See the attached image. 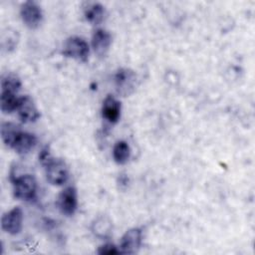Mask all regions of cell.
<instances>
[{"mask_svg":"<svg viewBox=\"0 0 255 255\" xmlns=\"http://www.w3.org/2000/svg\"><path fill=\"white\" fill-rule=\"evenodd\" d=\"M45 165L47 180L53 185L64 184L69 177V171L66 163L62 159H55L50 156H46L41 160Z\"/></svg>","mask_w":255,"mask_h":255,"instance_id":"cell-1","label":"cell"},{"mask_svg":"<svg viewBox=\"0 0 255 255\" xmlns=\"http://www.w3.org/2000/svg\"><path fill=\"white\" fill-rule=\"evenodd\" d=\"M90 48L88 43L81 37H70L66 40L62 54L75 60L86 62L89 58Z\"/></svg>","mask_w":255,"mask_h":255,"instance_id":"cell-2","label":"cell"},{"mask_svg":"<svg viewBox=\"0 0 255 255\" xmlns=\"http://www.w3.org/2000/svg\"><path fill=\"white\" fill-rule=\"evenodd\" d=\"M14 195L18 199L31 200L36 195L37 182L33 175L25 174L13 180Z\"/></svg>","mask_w":255,"mask_h":255,"instance_id":"cell-3","label":"cell"},{"mask_svg":"<svg viewBox=\"0 0 255 255\" xmlns=\"http://www.w3.org/2000/svg\"><path fill=\"white\" fill-rule=\"evenodd\" d=\"M115 85L118 94L127 97L129 96L135 90L136 75L128 68L120 69L115 76Z\"/></svg>","mask_w":255,"mask_h":255,"instance_id":"cell-4","label":"cell"},{"mask_svg":"<svg viewBox=\"0 0 255 255\" xmlns=\"http://www.w3.org/2000/svg\"><path fill=\"white\" fill-rule=\"evenodd\" d=\"M20 14L24 24L30 29H36L42 22V10L34 1L24 2L21 6Z\"/></svg>","mask_w":255,"mask_h":255,"instance_id":"cell-5","label":"cell"},{"mask_svg":"<svg viewBox=\"0 0 255 255\" xmlns=\"http://www.w3.org/2000/svg\"><path fill=\"white\" fill-rule=\"evenodd\" d=\"M23 211L19 207H14L6 212L1 218L2 229L12 235L18 234L22 230Z\"/></svg>","mask_w":255,"mask_h":255,"instance_id":"cell-6","label":"cell"},{"mask_svg":"<svg viewBox=\"0 0 255 255\" xmlns=\"http://www.w3.org/2000/svg\"><path fill=\"white\" fill-rule=\"evenodd\" d=\"M142 232L139 228H131L128 230L122 237L120 248L123 254H134L136 253L141 245Z\"/></svg>","mask_w":255,"mask_h":255,"instance_id":"cell-7","label":"cell"},{"mask_svg":"<svg viewBox=\"0 0 255 255\" xmlns=\"http://www.w3.org/2000/svg\"><path fill=\"white\" fill-rule=\"evenodd\" d=\"M16 111L18 113L20 120L23 123L35 122L40 118V113L34 101L29 96H24L19 98Z\"/></svg>","mask_w":255,"mask_h":255,"instance_id":"cell-8","label":"cell"},{"mask_svg":"<svg viewBox=\"0 0 255 255\" xmlns=\"http://www.w3.org/2000/svg\"><path fill=\"white\" fill-rule=\"evenodd\" d=\"M59 208L67 216L75 213L78 206V196L75 187L69 186L65 188L59 195Z\"/></svg>","mask_w":255,"mask_h":255,"instance_id":"cell-9","label":"cell"},{"mask_svg":"<svg viewBox=\"0 0 255 255\" xmlns=\"http://www.w3.org/2000/svg\"><path fill=\"white\" fill-rule=\"evenodd\" d=\"M111 44H112V36L108 31L104 29H98L95 31L92 38V46L94 48L95 53L98 56L100 57L106 56L110 50Z\"/></svg>","mask_w":255,"mask_h":255,"instance_id":"cell-10","label":"cell"},{"mask_svg":"<svg viewBox=\"0 0 255 255\" xmlns=\"http://www.w3.org/2000/svg\"><path fill=\"white\" fill-rule=\"evenodd\" d=\"M102 115L110 124H116L121 117V103L115 97L107 96L103 102Z\"/></svg>","mask_w":255,"mask_h":255,"instance_id":"cell-11","label":"cell"},{"mask_svg":"<svg viewBox=\"0 0 255 255\" xmlns=\"http://www.w3.org/2000/svg\"><path fill=\"white\" fill-rule=\"evenodd\" d=\"M37 139L34 134L20 130L11 147L19 154H26L34 148Z\"/></svg>","mask_w":255,"mask_h":255,"instance_id":"cell-12","label":"cell"},{"mask_svg":"<svg viewBox=\"0 0 255 255\" xmlns=\"http://www.w3.org/2000/svg\"><path fill=\"white\" fill-rule=\"evenodd\" d=\"M91 229L97 237L109 238L112 234V221L105 215L99 216L93 221Z\"/></svg>","mask_w":255,"mask_h":255,"instance_id":"cell-13","label":"cell"},{"mask_svg":"<svg viewBox=\"0 0 255 255\" xmlns=\"http://www.w3.org/2000/svg\"><path fill=\"white\" fill-rule=\"evenodd\" d=\"M104 13H105L104 6L97 2L89 3L84 8V15H85L86 20L94 25H97L102 22V20L104 18Z\"/></svg>","mask_w":255,"mask_h":255,"instance_id":"cell-14","label":"cell"},{"mask_svg":"<svg viewBox=\"0 0 255 255\" xmlns=\"http://www.w3.org/2000/svg\"><path fill=\"white\" fill-rule=\"evenodd\" d=\"M19 98L16 97L15 93L2 91L0 98V108L4 114H10L16 111L18 106Z\"/></svg>","mask_w":255,"mask_h":255,"instance_id":"cell-15","label":"cell"},{"mask_svg":"<svg viewBox=\"0 0 255 255\" xmlns=\"http://www.w3.org/2000/svg\"><path fill=\"white\" fill-rule=\"evenodd\" d=\"M130 155V149L128 144V142L124 140L118 141L113 149V156L117 163L119 164H125Z\"/></svg>","mask_w":255,"mask_h":255,"instance_id":"cell-16","label":"cell"},{"mask_svg":"<svg viewBox=\"0 0 255 255\" xmlns=\"http://www.w3.org/2000/svg\"><path fill=\"white\" fill-rule=\"evenodd\" d=\"M19 128L12 123H3L1 126V137L4 143L8 146H12L17 134L19 133Z\"/></svg>","mask_w":255,"mask_h":255,"instance_id":"cell-17","label":"cell"},{"mask_svg":"<svg viewBox=\"0 0 255 255\" xmlns=\"http://www.w3.org/2000/svg\"><path fill=\"white\" fill-rule=\"evenodd\" d=\"M21 82L19 78L14 74H6L2 77L1 80V88L2 91L17 93L20 90Z\"/></svg>","mask_w":255,"mask_h":255,"instance_id":"cell-18","label":"cell"},{"mask_svg":"<svg viewBox=\"0 0 255 255\" xmlns=\"http://www.w3.org/2000/svg\"><path fill=\"white\" fill-rule=\"evenodd\" d=\"M98 253L100 255H115V254H120L121 251L118 250L114 245L112 244H106L103 245L99 248Z\"/></svg>","mask_w":255,"mask_h":255,"instance_id":"cell-19","label":"cell"}]
</instances>
